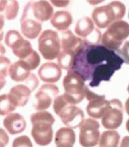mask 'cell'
Listing matches in <instances>:
<instances>
[{
  "mask_svg": "<svg viewBox=\"0 0 129 147\" xmlns=\"http://www.w3.org/2000/svg\"><path fill=\"white\" fill-rule=\"evenodd\" d=\"M124 61L115 51L102 45H84L73 59L71 72L77 74L90 87H99L103 81L109 82L114 74L121 69Z\"/></svg>",
  "mask_w": 129,
  "mask_h": 147,
  "instance_id": "1",
  "label": "cell"
},
{
  "mask_svg": "<svg viewBox=\"0 0 129 147\" xmlns=\"http://www.w3.org/2000/svg\"><path fill=\"white\" fill-rule=\"evenodd\" d=\"M30 120L32 125L31 134L35 142L41 146L49 145L53 138L52 128L55 122L53 116L46 111H40L32 114Z\"/></svg>",
  "mask_w": 129,
  "mask_h": 147,
  "instance_id": "2",
  "label": "cell"
},
{
  "mask_svg": "<svg viewBox=\"0 0 129 147\" xmlns=\"http://www.w3.org/2000/svg\"><path fill=\"white\" fill-rule=\"evenodd\" d=\"M83 45L84 41L82 38L76 36L71 31H64L61 35L60 52L57 57V65L61 69L68 72L70 71L73 66V59Z\"/></svg>",
  "mask_w": 129,
  "mask_h": 147,
  "instance_id": "3",
  "label": "cell"
},
{
  "mask_svg": "<svg viewBox=\"0 0 129 147\" xmlns=\"http://www.w3.org/2000/svg\"><path fill=\"white\" fill-rule=\"evenodd\" d=\"M53 110L62 123L71 129H77L84 121V113L82 109L71 104L64 95L56 96L53 102Z\"/></svg>",
  "mask_w": 129,
  "mask_h": 147,
  "instance_id": "4",
  "label": "cell"
},
{
  "mask_svg": "<svg viewBox=\"0 0 129 147\" xmlns=\"http://www.w3.org/2000/svg\"><path fill=\"white\" fill-rule=\"evenodd\" d=\"M126 12L124 3L119 1H113L105 6H101L93 11V22L99 28L109 27L114 22L121 20Z\"/></svg>",
  "mask_w": 129,
  "mask_h": 147,
  "instance_id": "5",
  "label": "cell"
},
{
  "mask_svg": "<svg viewBox=\"0 0 129 147\" xmlns=\"http://www.w3.org/2000/svg\"><path fill=\"white\" fill-rule=\"evenodd\" d=\"M129 36V24L124 20L114 22L102 36V45L112 51H117L123 41Z\"/></svg>",
  "mask_w": 129,
  "mask_h": 147,
  "instance_id": "6",
  "label": "cell"
},
{
  "mask_svg": "<svg viewBox=\"0 0 129 147\" xmlns=\"http://www.w3.org/2000/svg\"><path fill=\"white\" fill-rule=\"evenodd\" d=\"M64 96L71 104H80L85 98V81L77 74L69 71L63 79Z\"/></svg>",
  "mask_w": 129,
  "mask_h": 147,
  "instance_id": "7",
  "label": "cell"
},
{
  "mask_svg": "<svg viewBox=\"0 0 129 147\" xmlns=\"http://www.w3.org/2000/svg\"><path fill=\"white\" fill-rule=\"evenodd\" d=\"M38 49L45 60H54L60 52V40L56 31L48 29L40 35Z\"/></svg>",
  "mask_w": 129,
  "mask_h": 147,
  "instance_id": "8",
  "label": "cell"
},
{
  "mask_svg": "<svg viewBox=\"0 0 129 147\" xmlns=\"http://www.w3.org/2000/svg\"><path fill=\"white\" fill-rule=\"evenodd\" d=\"M124 120V107L118 99L109 100V104L102 117V125L108 129H116L122 125Z\"/></svg>",
  "mask_w": 129,
  "mask_h": 147,
  "instance_id": "9",
  "label": "cell"
},
{
  "mask_svg": "<svg viewBox=\"0 0 129 147\" xmlns=\"http://www.w3.org/2000/svg\"><path fill=\"white\" fill-rule=\"evenodd\" d=\"M99 123L94 119H86L80 126L79 143L82 147H95L100 139Z\"/></svg>",
  "mask_w": 129,
  "mask_h": 147,
  "instance_id": "10",
  "label": "cell"
},
{
  "mask_svg": "<svg viewBox=\"0 0 129 147\" xmlns=\"http://www.w3.org/2000/svg\"><path fill=\"white\" fill-rule=\"evenodd\" d=\"M20 28L23 35L28 39L31 40H34L38 37L42 30V23L37 21L32 16L28 3L26 4L22 14Z\"/></svg>",
  "mask_w": 129,
  "mask_h": 147,
  "instance_id": "11",
  "label": "cell"
},
{
  "mask_svg": "<svg viewBox=\"0 0 129 147\" xmlns=\"http://www.w3.org/2000/svg\"><path fill=\"white\" fill-rule=\"evenodd\" d=\"M85 97L89 101V104L86 107V112L88 115L95 119L102 118L109 104V101L106 100V96L104 95L95 94L86 86Z\"/></svg>",
  "mask_w": 129,
  "mask_h": 147,
  "instance_id": "12",
  "label": "cell"
},
{
  "mask_svg": "<svg viewBox=\"0 0 129 147\" xmlns=\"http://www.w3.org/2000/svg\"><path fill=\"white\" fill-rule=\"evenodd\" d=\"M59 93V89L54 84L47 83L42 85L35 95L36 102L33 107L37 111L46 110L51 106L52 100H55Z\"/></svg>",
  "mask_w": 129,
  "mask_h": 147,
  "instance_id": "13",
  "label": "cell"
},
{
  "mask_svg": "<svg viewBox=\"0 0 129 147\" xmlns=\"http://www.w3.org/2000/svg\"><path fill=\"white\" fill-rule=\"evenodd\" d=\"M32 16L40 22L51 20L53 16V7L48 1H31L28 2Z\"/></svg>",
  "mask_w": 129,
  "mask_h": 147,
  "instance_id": "14",
  "label": "cell"
},
{
  "mask_svg": "<svg viewBox=\"0 0 129 147\" xmlns=\"http://www.w3.org/2000/svg\"><path fill=\"white\" fill-rule=\"evenodd\" d=\"M61 74V68L54 62H45L38 69V75L40 80L51 84L58 82Z\"/></svg>",
  "mask_w": 129,
  "mask_h": 147,
  "instance_id": "15",
  "label": "cell"
},
{
  "mask_svg": "<svg viewBox=\"0 0 129 147\" xmlns=\"http://www.w3.org/2000/svg\"><path fill=\"white\" fill-rule=\"evenodd\" d=\"M3 126L11 135L23 133L26 129L25 119L19 113H10L3 120Z\"/></svg>",
  "mask_w": 129,
  "mask_h": 147,
  "instance_id": "16",
  "label": "cell"
},
{
  "mask_svg": "<svg viewBox=\"0 0 129 147\" xmlns=\"http://www.w3.org/2000/svg\"><path fill=\"white\" fill-rule=\"evenodd\" d=\"M32 91L24 84L15 85L10 90L9 97L16 107H24L28 102Z\"/></svg>",
  "mask_w": 129,
  "mask_h": 147,
  "instance_id": "17",
  "label": "cell"
},
{
  "mask_svg": "<svg viewBox=\"0 0 129 147\" xmlns=\"http://www.w3.org/2000/svg\"><path fill=\"white\" fill-rule=\"evenodd\" d=\"M31 69L28 65L23 60L15 61L11 65L9 69L10 78L15 82H23L25 81L30 75Z\"/></svg>",
  "mask_w": 129,
  "mask_h": 147,
  "instance_id": "18",
  "label": "cell"
},
{
  "mask_svg": "<svg viewBox=\"0 0 129 147\" xmlns=\"http://www.w3.org/2000/svg\"><path fill=\"white\" fill-rule=\"evenodd\" d=\"M9 48L12 49L14 55L19 57L20 60H24L34 50L30 42L28 40L24 39L22 36L19 38H18Z\"/></svg>",
  "mask_w": 129,
  "mask_h": 147,
  "instance_id": "19",
  "label": "cell"
},
{
  "mask_svg": "<svg viewBox=\"0 0 129 147\" xmlns=\"http://www.w3.org/2000/svg\"><path fill=\"white\" fill-rule=\"evenodd\" d=\"M73 23L71 14L66 11H59L51 18V24L59 31H66Z\"/></svg>",
  "mask_w": 129,
  "mask_h": 147,
  "instance_id": "20",
  "label": "cell"
},
{
  "mask_svg": "<svg viewBox=\"0 0 129 147\" xmlns=\"http://www.w3.org/2000/svg\"><path fill=\"white\" fill-rule=\"evenodd\" d=\"M95 24L93 20L88 16H85L80 19L77 22L75 27V33L83 40L86 39L95 31Z\"/></svg>",
  "mask_w": 129,
  "mask_h": 147,
  "instance_id": "21",
  "label": "cell"
},
{
  "mask_svg": "<svg viewBox=\"0 0 129 147\" xmlns=\"http://www.w3.org/2000/svg\"><path fill=\"white\" fill-rule=\"evenodd\" d=\"M75 132L71 128L63 127L56 131L55 135V144L58 145H72L75 143Z\"/></svg>",
  "mask_w": 129,
  "mask_h": 147,
  "instance_id": "22",
  "label": "cell"
},
{
  "mask_svg": "<svg viewBox=\"0 0 129 147\" xmlns=\"http://www.w3.org/2000/svg\"><path fill=\"white\" fill-rule=\"evenodd\" d=\"M120 136L118 132L109 130L103 132L99 139V147H118Z\"/></svg>",
  "mask_w": 129,
  "mask_h": 147,
  "instance_id": "23",
  "label": "cell"
},
{
  "mask_svg": "<svg viewBox=\"0 0 129 147\" xmlns=\"http://www.w3.org/2000/svg\"><path fill=\"white\" fill-rule=\"evenodd\" d=\"M16 106L10 99L7 94L0 95V116H5L11 113L16 109Z\"/></svg>",
  "mask_w": 129,
  "mask_h": 147,
  "instance_id": "24",
  "label": "cell"
},
{
  "mask_svg": "<svg viewBox=\"0 0 129 147\" xmlns=\"http://www.w3.org/2000/svg\"><path fill=\"white\" fill-rule=\"evenodd\" d=\"M19 3L15 0L7 1V3L5 8V16L8 20H13L17 16L19 13Z\"/></svg>",
  "mask_w": 129,
  "mask_h": 147,
  "instance_id": "25",
  "label": "cell"
},
{
  "mask_svg": "<svg viewBox=\"0 0 129 147\" xmlns=\"http://www.w3.org/2000/svg\"><path fill=\"white\" fill-rule=\"evenodd\" d=\"M25 62L31 70L36 69L40 63V57L36 51L33 50V52L31 53L28 57H26L24 60H23Z\"/></svg>",
  "mask_w": 129,
  "mask_h": 147,
  "instance_id": "26",
  "label": "cell"
},
{
  "mask_svg": "<svg viewBox=\"0 0 129 147\" xmlns=\"http://www.w3.org/2000/svg\"><path fill=\"white\" fill-rule=\"evenodd\" d=\"M12 147H33V146L30 138L26 135H23L14 139Z\"/></svg>",
  "mask_w": 129,
  "mask_h": 147,
  "instance_id": "27",
  "label": "cell"
},
{
  "mask_svg": "<svg viewBox=\"0 0 129 147\" xmlns=\"http://www.w3.org/2000/svg\"><path fill=\"white\" fill-rule=\"evenodd\" d=\"M11 66V61L7 57L0 55V75L7 77L9 74V69Z\"/></svg>",
  "mask_w": 129,
  "mask_h": 147,
  "instance_id": "28",
  "label": "cell"
},
{
  "mask_svg": "<svg viewBox=\"0 0 129 147\" xmlns=\"http://www.w3.org/2000/svg\"><path fill=\"white\" fill-rule=\"evenodd\" d=\"M116 53L123 59L124 62L129 65V41H126L123 47L117 50Z\"/></svg>",
  "mask_w": 129,
  "mask_h": 147,
  "instance_id": "29",
  "label": "cell"
},
{
  "mask_svg": "<svg viewBox=\"0 0 129 147\" xmlns=\"http://www.w3.org/2000/svg\"><path fill=\"white\" fill-rule=\"evenodd\" d=\"M24 85H26L27 87H28L31 90V91H35L39 85L38 78L34 74H31L30 75L28 76V78L25 80V84Z\"/></svg>",
  "mask_w": 129,
  "mask_h": 147,
  "instance_id": "30",
  "label": "cell"
},
{
  "mask_svg": "<svg viewBox=\"0 0 129 147\" xmlns=\"http://www.w3.org/2000/svg\"><path fill=\"white\" fill-rule=\"evenodd\" d=\"M51 3L57 7H65L69 3V1H51Z\"/></svg>",
  "mask_w": 129,
  "mask_h": 147,
  "instance_id": "31",
  "label": "cell"
},
{
  "mask_svg": "<svg viewBox=\"0 0 129 147\" xmlns=\"http://www.w3.org/2000/svg\"><path fill=\"white\" fill-rule=\"evenodd\" d=\"M120 147H129V136H126L123 138Z\"/></svg>",
  "mask_w": 129,
  "mask_h": 147,
  "instance_id": "32",
  "label": "cell"
},
{
  "mask_svg": "<svg viewBox=\"0 0 129 147\" xmlns=\"http://www.w3.org/2000/svg\"><path fill=\"white\" fill-rule=\"evenodd\" d=\"M7 1H0V12H3L6 8Z\"/></svg>",
  "mask_w": 129,
  "mask_h": 147,
  "instance_id": "33",
  "label": "cell"
},
{
  "mask_svg": "<svg viewBox=\"0 0 129 147\" xmlns=\"http://www.w3.org/2000/svg\"><path fill=\"white\" fill-rule=\"evenodd\" d=\"M5 21H4V16L3 15L0 14V32H3V28L4 27Z\"/></svg>",
  "mask_w": 129,
  "mask_h": 147,
  "instance_id": "34",
  "label": "cell"
},
{
  "mask_svg": "<svg viewBox=\"0 0 129 147\" xmlns=\"http://www.w3.org/2000/svg\"><path fill=\"white\" fill-rule=\"evenodd\" d=\"M5 85H6V80H5V78L0 75V91L5 87Z\"/></svg>",
  "mask_w": 129,
  "mask_h": 147,
  "instance_id": "35",
  "label": "cell"
},
{
  "mask_svg": "<svg viewBox=\"0 0 129 147\" xmlns=\"http://www.w3.org/2000/svg\"><path fill=\"white\" fill-rule=\"evenodd\" d=\"M6 53V49L5 47L0 43V55H3Z\"/></svg>",
  "mask_w": 129,
  "mask_h": 147,
  "instance_id": "36",
  "label": "cell"
},
{
  "mask_svg": "<svg viewBox=\"0 0 129 147\" xmlns=\"http://www.w3.org/2000/svg\"><path fill=\"white\" fill-rule=\"evenodd\" d=\"M125 110H126V113L129 116V98L127 100L126 103H125Z\"/></svg>",
  "mask_w": 129,
  "mask_h": 147,
  "instance_id": "37",
  "label": "cell"
},
{
  "mask_svg": "<svg viewBox=\"0 0 129 147\" xmlns=\"http://www.w3.org/2000/svg\"><path fill=\"white\" fill-rule=\"evenodd\" d=\"M56 147H73L72 145H58Z\"/></svg>",
  "mask_w": 129,
  "mask_h": 147,
  "instance_id": "38",
  "label": "cell"
},
{
  "mask_svg": "<svg viewBox=\"0 0 129 147\" xmlns=\"http://www.w3.org/2000/svg\"><path fill=\"white\" fill-rule=\"evenodd\" d=\"M126 129L129 133V119L127 121V123H126Z\"/></svg>",
  "mask_w": 129,
  "mask_h": 147,
  "instance_id": "39",
  "label": "cell"
},
{
  "mask_svg": "<svg viewBox=\"0 0 129 147\" xmlns=\"http://www.w3.org/2000/svg\"><path fill=\"white\" fill-rule=\"evenodd\" d=\"M7 146L6 144H5L4 142H3L2 140H0V147H5Z\"/></svg>",
  "mask_w": 129,
  "mask_h": 147,
  "instance_id": "40",
  "label": "cell"
},
{
  "mask_svg": "<svg viewBox=\"0 0 129 147\" xmlns=\"http://www.w3.org/2000/svg\"><path fill=\"white\" fill-rule=\"evenodd\" d=\"M3 32H0V42H1V41H2V40H3Z\"/></svg>",
  "mask_w": 129,
  "mask_h": 147,
  "instance_id": "41",
  "label": "cell"
},
{
  "mask_svg": "<svg viewBox=\"0 0 129 147\" xmlns=\"http://www.w3.org/2000/svg\"><path fill=\"white\" fill-rule=\"evenodd\" d=\"M127 91H128V92L129 93V84H128V88H127Z\"/></svg>",
  "mask_w": 129,
  "mask_h": 147,
  "instance_id": "42",
  "label": "cell"
},
{
  "mask_svg": "<svg viewBox=\"0 0 129 147\" xmlns=\"http://www.w3.org/2000/svg\"><path fill=\"white\" fill-rule=\"evenodd\" d=\"M128 18H129V12H128Z\"/></svg>",
  "mask_w": 129,
  "mask_h": 147,
  "instance_id": "43",
  "label": "cell"
}]
</instances>
